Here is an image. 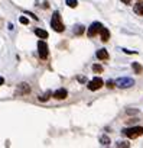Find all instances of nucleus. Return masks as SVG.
Listing matches in <instances>:
<instances>
[{
	"instance_id": "4468645a",
	"label": "nucleus",
	"mask_w": 143,
	"mask_h": 148,
	"mask_svg": "<svg viewBox=\"0 0 143 148\" xmlns=\"http://www.w3.org/2000/svg\"><path fill=\"white\" fill-rule=\"evenodd\" d=\"M84 31H85V28H84L83 25H78V26H75L74 34H75V35H83V34H84Z\"/></svg>"
},
{
	"instance_id": "b1692460",
	"label": "nucleus",
	"mask_w": 143,
	"mask_h": 148,
	"mask_svg": "<svg viewBox=\"0 0 143 148\" xmlns=\"http://www.w3.org/2000/svg\"><path fill=\"white\" fill-rule=\"evenodd\" d=\"M121 2H123L124 5H130V3H131V0H121Z\"/></svg>"
},
{
	"instance_id": "5701e85b",
	"label": "nucleus",
	"mask_w": 143,
	"mask_h": 148,
	"mask_svg": "<svg viewBox=\"0 0 143 148\" xmlns=\"http://www.w3.org/2000/svg\"><path fill=\"white\" fill-rule=\"evenodd\" d=\"M78 82L80 83H85V77H78Z\"/></svg>"
},
{
	"instance_id": "39448f33",
	"label": "nucleus",
	"mask_w": 143,
	"mask_h": 148,
	"mask_svg": "<svg viewBox=\"0 0 143 148\" xmlns=\"http://www.w3.org/2000/svg\"><path fill=\"white\" fill-rule=\"evenodd\" d=\"M103 80L100 79V77H94L91 82H88V84H87V87H88V90H91V92H96V90H98V89H101L103 87Z\"/></svg>"
},
{
	"instance_id": "412c9836",
	"label": "nucleus",
	"mask_w": 143,
	"mask_h": 148,
	"mask_svg": "<svg viewBox=\"0 0 143 148\" xmlns=\"http://www.w3.org/2000/svg\"><path fill=\"white\" fill-rule=\"evenodd\" d=\"M114 86H116V84H114V82H111V80H108V82H107V87H108V89H113Z\"/></svg>"
},
{
	"instance_id": "4be33fe9",
	"label": "nucleus",
	"mask_w": 143,
	"mask_h": 148,
	"mask_svg": "<svg viewBox=\"0 0 143 148\" xmlns=\"http://www.w3.org/2000/svg\"><path fill=\"white\" fill-rule=\"evenodd\" d=\"M126 54H136V51H129V49H123Z\"/></svg>"
},
{
	"instance_id": "7ed1b4c3",
	"label": "nucleus",
	"mask_w": 143,
	"mask_h": 148,
	"mask_svg": "<svg viewBox=\"0 0 143 148\" xmlns=\"http://www.w3.org/2000/svg\"><path fill=\"white\" fill-rule=\"evenodd\" d=\"M114 84H116L117 87H120V89H129V87L134 86V80L130 79V77H120V79L116 80Z\"/></svg>"
},
{
	"instance_id": "a211bd4d",
	"label": "nucleus",
	"mask_w": 143,
	"mask_h": 148,
	"mask_svg": "<svg viewBox=\"0 0 143 148\" xmlns=\"http://www.w3.org/2000/svg\"><path fill=\"white\" fill-rule=\"evenodd\" d=\"M49 95H51V92H46V95H42V96H39V100H41V102H45V100H48V99H49Z\"/></svg>"
},
{
	"instance_id": "0eeeda50",
	"label": "nucleus",
	"mask_w": 143,
	"mask_h": 148,
	"mask_svg": "<svg viewBox=\"0 0 143 148\" xmlns=\"http://www.w3.org/2000/svg\"><path fill=\"white\" fill-rule=\"evenodd\" d=\"M66 96H68V92H66L65 89H58V90L54 93V97H55L56 100H64V99H66Z\"/></svg>"
},
{
	"instance_id": "9b49d317",
	"label": "nucleus",
	"mask_w": 143,
	"mask_h": 148,
	"mask_svg": "<svg viewBox=\"0 0 143 148\" xmlns=\"http://www.w3.org/2000/svg\"><path fill=\"white\" fill-rule=\"evenodd\" d=\"M35 35H38L41 39H46L48 38V32L43 29H35Z\"/></svg>"
},
{
	"instance_id": "6e6552de",
	"label": "nucleus",
	"mask_w": 143,
	"mask_h": 148,
	"mask_svg": "<svg viewBox=\"0 0 143 148\" xmlns=\"http://www.w3.org/2000/svg\"><path fill=\"white\" fill-rule=\"evenodd\" d=\"M100 35H101V41L103 42H107L110 39V31L107 28H104V26L100 29Z\"/></svg>"
},
{
	"instance_id": "ddd939ff",
	"label": "nucleus",
	"mask_w": 143,
	"mask_h": 148,
	"mask_svg": "<svg viewBox=\"0 0 143 148\" xmlns=\"http://www.w3.org/2000/svg\"><path fill=\"white\" fill-rule=\"evenodd\" d=\"M100 144L104 145V147H108V145H110V138H108L107 135H103V136L100 138Z\"/></svg>"
},
{
	"instance_id": "f3484780",
	"label": "nucleus",
	"mask_w": 143,
	"mask_h": 148,
	"mask_svg": "<svg viewBox=\"0 0 143 148\" xmlns=\"http://www.w3.org/2000/svg\"><path fill=\"white\" fill-rule=\"evenodd\" d=\"M93 71H96V73H103V67H101L100 64H94V65H93Z\"/></svg>"
},
{
	"instance_id": "6ab92c4d",
	"label": "nucleus",
	"mask_w": 143,
	"mask_h": 148,
	"mask_svg": "<svg viewBox=\"0 0 143 148\" xmlns=\"http://www.w3.org/2000/svg\"><path fill=\"white\" fill-rule=\"evenodd\" d=\"M116 147H130V144H129L127 141H119V142L116 144Z\"/></svg>"
},
{
	"instance_id": "f257e3e1",
	"label": "nucleus",
	"mask_w": 143,
	"mask_h": 148,
	"mask_svg": "<svg viewBox=\"0 0 143 148\" xmlns=\"http://www.w3.org/2000/svg\"><path fill=\"white\" fill-rule=\"evenodd\" d=\"M121 134L130 139L139 138L140 135H143V126H131V128H124L121 131Z\"/></svg>"
},
{
	"instance_id": "1a4fd4ad",
	"label": "nucleus",
	"mask_w": 143,
	"mask_h": 148,
	"mask_svg": "<svg viewBox=\"0 0 143 148\" xmlns=\"http://www.w3.org/2000/svg\"><path fill=\"white\" fill-rule=\"evenodd\" d=\"M96 55H97V58H98V60H103V61L108 60V57H110V55H108V52H107V49H104V48L98 49Z\"/></svg>"
},
{
	"instance_id": "f8f14e48",
	"label": "nucleus",
	"mask_w": 143,
	"mask_h": 148,
	"mask_svg": "<svg viewBox=\"0 0 143 148\" xmlns=\"http://www.w3.org/2000/svg\"><path fill=\"white\" fill-rule=\"evenodd\" d=\"M131 67H133V70H134V73H136V74H142L143 67H142L139 62H133V64H131Z\"/></svg>"
},
{
	"instance_id": "423d86ee",
	"label": "nucleus",
	"mask_w": 143,
	"mask_h": 148,
	"mask_svg": "<svg viewBox=\"0 0 143 148\" xmlns=\"http://www.w3.org/2000/svg\"><path fill=\"white\" fill-rule=\"evenodd\" d=\"M38 51H39V57L42 58V60H46V57H48V45H46V42H43V41H39L38 42Z\"/></svg>"
},
{
	"instance_id": "dca6fc26",
	"label": "nucleus",
	"mask_w": 143,
	"mask_h": 148,
	"mask_svg": "<svg viewBox=\"0 0 143 148\" xmlns=\"http://www.w3.org/2000/svg\"><path fill=\"white\" fill-rule=\"evenodd\" d=\"M66 5L69 6V8H77V5H78V2H77V0H66Z\"/></svg>"
},
{
	"instance_id": "f03ea898",
	"label": "nucleus",
	"mask_w": 143,
	"mask_h": 148,
	"mask_svg": "<svg viewBox=\"0 0 143 148\" xmlns=\"http://www.w3.org/2000/svg\"><path fill=\"white\" fill-rule=\"evenodd\" d=\"M51 26H52L54 31H56V32H64V31H65V26H64V23H62V19H61L59 12H54L52 19H51Z\"/></svg>"
},
{
	"instance_id": "20e7f679",
	"label": "nucleus",
	"mask_w": 143,
	"mask_h": 148,
	"mask_svg": "<svg viewBox=\"0 0 143 148\" xmlns=\"http://www.w3.org/2000/svg\"><path fill=\"white\" fill-rule=\"evenodd\" d=\"M101 28H103V25H101L100 22H94V23H91L90 28H88V31H87L88 38H94L97 34H100V29H101Z\"/></svg>"
},
{
	"instance_id": "aec40b11",
	"label": "nucleus",
	"mask_w": 143,
	"mask_h": 148,
	"mask_svg": "<svg viewBox=\"0 0 143 148\" xmlns=\"http://www.w3.org/2000/svg\"><path fill=\"white\" fill-rule=\"evenodd\" d=\"M19 22H20V23H23V25H28V23H29L28 18H25V16H20V18H19Z\"/></svg>"
},
{
	"instance_id": "2eb2a0df",
	"label": "nucleus",
	"mask_w": 143,
	"mask_h": 148,
	"mask_svg": "<svg viewBox=\"0 0 143 148\" xmlns=\"http://www.w3.org/2000/svg\"><path fill=\"white\" fill-rule=\"evenodd\" d=\"M29 92H30V89L28 87L26 83H23V84L19 86V93H29Z\"/></svg>"
},
{
	"instance_id": "393cba45",
	"label": "nucleus",
	"mask_w": 143,
	"mask_h": 148,
	"mask_svg": "<svg viewBox=\"0 0 143 148\" xmlns=\"http://www.w3.org/2000/svg\"><path fill=\"white\" fill-rule=\"evenodd\" d=\"M3 83H5V79H3V77H0V86H2Z\"/></svg>"
},
{
	"instance_id": "9d476101",
	"label": "nucleus",
	"mask_w": 143,
	"mask_h": 148,
	"mask_svg": "<svg viewBox=\"0 0 143 148\" xmlns=\"http://www.w3.org/2000/svg\"><path fill=\"white\" fill-rule=\"evenodd\" d=\"M133 10H134V13L143 16V2H137V3L133 6Z\"/></svg>"
}]
</instances>
